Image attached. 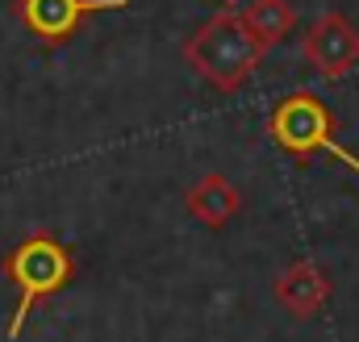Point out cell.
<instances>
[{
  "mask_svg": "<svg viewBox=\"0 0 359 342\" xmlns=\"http://www.w3.org/2000/svg\"><path fill=\"white\" fill-rule=\"evenodd\" d=\"M264 42L259 34L247 25L243 13L222 8L213 13L188 42H184V59L196 76H205L217 92H238L255 76V67L264 63Z\"/></svg>",
  "mask_w": 359,
  "mask_h": 342,
  "instance_id": "obj_1",
  "label": "cell"
},
{
  "mask_svg": "<svg viewBox=\"0 0 359 342\" xmlns=\"http://www.w3.org/2000/svg\"><path fill=\"white\" fill-rule=\"evenodd\" d=\"M4 275L17 288V309L8 317V342H17L21 330H25V317L34 313V305L72 284L76 259H72V247H63L55 234H29L25 242H17L4 255Z\"/></svg>",
  "mask_w": 359,
  "mask_h": 342,
  "instance_id": "obj_2",
  "label": "cell"
},
{
  "mask_svg": "<svg viewBox=\"0 0 359 342\" xmlns=\"http://www.w3.org/2000/svg\"><path fill=\"white\" fill-rule=\"evenodd\" d=\"M268 138L280 146V151H288V155H297V159H309V155H334L343 167H351L359 175V155H351L347 146H339V138H334V117H330V109L313 96V92H292V96H284L276 109L268 113Z\"/></svg>",
  "mask_w": 359,
  "mask_h": 342,
  "instance_id": "obj_3",
  "label": "cell"
},
{
  "mask_svg": "<svg viewBox=\"0 0 359 342\" xmlns=\"http://www.w3.org/2000/svg\"><path fill=\"white\" fill-rule=\"evenodd\" d=\"M109 8H130V0H13L17 21L46 46H59V42L76 38L84 17L109 13Z\"/></svg>",
  "mask_w": 359,
  "mask_h": 342,
  "instance_id": "obj_4",
  "label": "cell"
},
{
  "mask_svg": "<svg viewBox=\"0 0 359 342\" xmlns=\"http://www.w3.org/2000/svg\"><path fill=\"white\" fill-rule=\"evenodd\" d=\"M301 55H305V63L318 76L339 80V76H347V71L359 67V29L343 13H322L309 25V34H305Z\"/></svg>",
  "mask_w": 359,
  "mask_h": 342,
  "instance_id": "obj_5",
  "label": "cell"
},
{
  "mask_svg": "<svg viewBox=\"0 0 359 342\" xmlns=\"http://www.w3.org/2000/svg\"><path fill=\"white\" fill-rule=\"evenodd\" d=\"M271 292H276V301H280L284 313H292V317L305 322V317H313V313L326 309V301H330V275L318 263L301 259V263H288L276 275Z\"/></svg>",
  "mask_w": 359,
  "mask_h": 342,
  "instance_id": "obj_6",
  "label": "cell"
},
{
  "mask_svg": "<svg viewBox=\"0 0 359 342\" xmlns=\"http://www.w3.org/2000/svg\"><path fill=\"white\" fill-rule=\"evenodd\" d=\"M184 205H188V213H192L201 226L222 230V226L243 209V196H238V188H234L226 175H201V179L188 188Z\"/></svg>",
  "mask_w": 359,
  "mask_h": 342,
  "instance_id": "obj_7",
  "label": "cell"
},
{
  "mask_svg": "<svg viewBox=\"0 0 359 342\" xmlns=\"http://www.w3.org/2000/svg\"><path fill=\"white\" fill-rule=\"evenodd\" d=\"M243 17H247V25L259 34L264 46H276V42L292 38V29H297V13H292L288 0H251V8H247Z\"/></svg>",
  "mask_w": 359,
  "mask_h": 342,
  "instance_id": "obj_8",
  "label": "cell"
}]
</instances>
